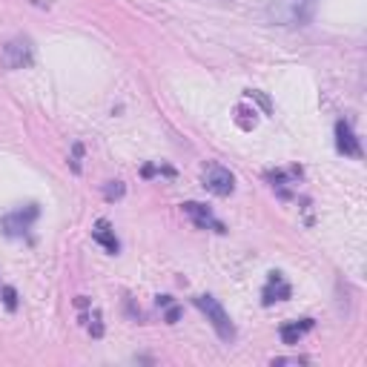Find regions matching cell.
<instances>
[{
    "instance_id": "13",
    "label": "cell",
    "mask_w": 367,
    "mask_h": 367,
    "mask_svg": "<svg viewBox=\"0 0 367 367\" xmlns=\"http://www.w3.org/2000/svg\"><path fill=\"white\" fill-rule=\"evenodd\" d=\"M178 316H181V310L169 304V310H167V321H169V324H175V321H178Z\"/></svg>"
},
{
    "instance_id": "4",
    "label": "cell",
    "mask_w": 367,
    "mask_h": 367,
    "mask_svg": "<svg viewBox=\"0 0 367 367\" xmlns=\"http://www.w3.org/2000/svg\"><path fill=\"white\" fill-rule=\"evenodd\" d=\"M35 57V49H32V41L29 38H15L4 46V55H0V60H4L6 69H23L32 64Z\"/></svg>"
},
{
    "instance_id": "7",
    "label": "cell",
    "mask_w": 367,
    "mask_h": 367,
    "mask_svg": "<svg viewBox=\"0 0 367 367\" xmlns=\"http://www.w3.org/2000/svg\"><path fill=\"white\" fill-rule=\"evenodd\" d=\"M184 212H187V216L195 221V227H201V230H216V233H227L224 230V224L212 216V212L204 207V204H198V201H187L184 204Z\"/></svg>"
},
{
    "instance_id": "6",
    "label": "cell",
    "mask_w": 367,
    "mask_h": 367,
    "mask_svg": "<svg viewBox=\"0 0 367 367\" xmlns=\"http://www.w3.org/2000/svg\"><path fill=\"white\" fill-rule=\"evenodd\" d=\"M335 149L347 158L361 155V144H359V138H356V132H353V127L347 124V120H339V124H335Z\"/></svg>"
},
{
    "instance_id": "10",
    "label": "cell",
    "mask_w": 367,
    "mask_h": 367,
    "mask_svg": "<svg viewBox=\"0 0 367 367\" xmlns=\"http://www.w3.org/2000/svg\"><path fill=\"white\" fill-rule=\"evenodd\" d=\"M313 330V319H298V321H290L282 327V342L284 345H298L304 335Z\"/></svg>"
},
{
    "instance_id": "5",
    "label": "cell",
    "mask_w": 367,
    "mask_h": 367,
    "mask_svg": "<svg viewBox=\"0 0 367 367\" xmlns=\"http://www.w3.org/2000/svg\"><path fill=\"white\" fill-rule=\"evenodd\" d=\"M204 187L212 193V195H233V190H235V178H233V172L227 169V167H221V164H209L207 169H204Z\"/></svg>"
},
{
    "instance_id": "8",
    "label": "cell",
    "mask_w": 367,
    "mask_h": 367,
    "mask_svg": "<svg viewBox=\"0 0 367 367\" xmlns=\"http://www.w3.org/2000/svg\"><path fill=\"white\" fill-rule=\"evenodd\" d=\"M290 284L284 282V275L282 272H270V279H267V287H264V293H261V298H264V304H272V301H284V298H290Z\"/></svg>"
},
{
    "instance_id": "14",
    "label": "cell",
    "mask_w": 367,
    "mask_h": 367,
    "mask_svg": "<svg viewBox=\"0 0 367 367\" xmlns=\"http://www.w3.org/2000/svg\"><path fill=\"white\" fill-rule=\"evenodd\" d=\"M304 359H272V364H301Z\"/></svg>"
},
{
    "instance_id": "2",
    "label": "cell",
    "mask_w": 367,
    "mask_h": 367,
    "mask_svg": "<svg viewBox=\"0 0 367 367\" xmlns=\"http://www.w3.org/2000/svg\"><path fill=\"white\" fill-rule=\"evenodd\" d=\"M193 301H195V307L207 316V321L216 327V333H219L221 342H233V339H235V324L230 321V316H227V310L219 304V298H212V296H195Z\"/></svg>"
},
{
    "instance_id": "12",
    "label": "cell",
    "mask_w": 367,
    "mask_h": 367,
    "mask_svg": "<svg viewBox=\"0 0 367 367\" xmlns=\"http://www.w3.org/2000/svg\"><path fill=\"white\" fill-rule=\"evenodd\" d=\"M0 293H4V301H6V307H9V310H15V307H18V298H15V290H12V287H4V290H0Z\"/></svg>"
},
{
    "instance_id": "11",
    "label": "cell",
    "mask_w": 367,
    "mask_h": 367,
    "mask_svg": "<svg viewBox=\"0 0 367 367\" xmlns=\"http://www.w3.org/2000/svg\"><path fill=\"white\" fill-rule=\"evenodd\" d=\"M124 193H127V187L120 181H109L106 187H104V195L109 198V201H115V198H124Z\"/></svg>"
},
{
    "instance_id": "3",
    "label": "cell",
    "mask_w": 367,
    "mask_h": 367,
    "mask_svg": "<svg viewBox=\"0 0 367 367\" xmlns=\"http://www.w3.org/2000/svg\"><path fill=\"white\" fill-rule=\"evenodd\" d=\"M38 216H41L38 204H29V207H23V209H15V212H9V216H4V219H0V230H4L9 238L26 235V233H29V227L35 224V219H38Z\"/></svg>"
},
{
    "instance_id": "9",
    "label": "cell",
    "mask_w": 367,
    "mask_h": 367,
    "mask_svg": "<svg viewBox=\"0 0 367 367\" xmlns=\"http://www.w3.org/2000/svg\"><path fill=\"white\" fill-rule=\"evenodd\" d=\"M92 238H95L98 244H104L106 253H112V256L120 250V244H118V238H115V230H112V224H109L106 219H98V221H95V227H92Z\"/></svg>"
},
{
    "instance_id": "1",
    "label": "cell",
    "mask_w": 367,
    "mask_h": 367,
    "mask_svg": "<svg viewBox=\"0 0 367 367\" xmlns=\"http://www.w3.org/2000/svg\"><path fill=\"white\" fill-rule=\"evenodd\" d=\"M316 0H270L267 18L279 26H301L313 18Z\"/></svg>"
}]
</instances>
